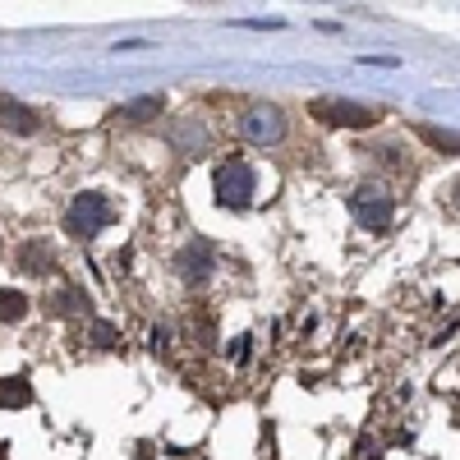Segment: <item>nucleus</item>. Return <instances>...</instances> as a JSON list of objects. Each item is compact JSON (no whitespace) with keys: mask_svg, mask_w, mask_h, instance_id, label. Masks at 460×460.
<instances>
[{"mask_svg":"<svg viewBox=\"0 0 460 460\" xmlns=\"http://www.w3.org/2000/svg\"><path fill=\"white\" fill-rule=\"evenodd\" d=\"M111 221H115V203L106 194H79L65 212V230L74 240H97Z\"/></svg>","mask_w":460,"mask_h":460,"instance_id":"1","label":"nucleus"},{"mask_svg":"<svg viewBox=\"0 0 460 460\" xmlns=\"http://www.w3.org/2000/svg\"><path fill=\"white\" fill-rule=\"evenodd\" d=\"M212 189H217V203L221 208H249V199L258 194V171L240 157H230L217 166L212 175Z\"/></svg>","mask_w":460,"mask_h":460,"instance_id":"2","label":"nucleus"},{"mask_svg":"<svg viewBox=\"0 0 460 460\" xmlns=\"http://www.w3.org/2000/svg\"><path fill=\"white\" fill-rule=\"evenodd\" d=\"M235 129H240V138L253 143V147H272V143L286 138V111H281V106H267V102L244 106L240 120H235Z\"/></svg>","mask_w":460,"mask_h":460,"instance_id":"3","label":"nucleus"},{"mask_svg":"<svg viewBox=\"0 0 460 460\" xmlns=\"http://www.w3.org/2000/svg\"><path fill=\"white\" fill-rule=\"evenodd\" d=\"M350 212H355V221H359L364 230H387L396 203H392V194H387L382 184H359L355 194H350Z\"/></svg>","mask_w":460,"mask_h":460,"instance_id":"4","label":"nucleus"},{"mask_svg":"<svg viewBox=\"0 0 460 460\" xmlns=\"http://www.w3.org/2000/svg\"><path fill=\"white\" fill-rule=\"evenodd\" d=\"M309 115H314V120H323V125H341V129H368V125H377V111L373 106L341 102V97H318L309 106Z\"/></svg>","mask_w":460,"mask_h":460,"instance_id":"5","label":"nucleus"},{"mask_svg":"<svg viewBox=\"0 0 460 460\" xmlns=\"http://www.w3.org/2000/svg\"><path fill=\"white\" fill-rule=\"evenodd\" d=\"M180 277L189 286H203L212 277V244L208 240H194V244H184L180 249Z\"/></svg>","mask_w":460,"mask_h":460,"instance_id":"6","label":"nucleus"},{"mask_svg":"<svg viewBox=\"0 0 460 460\" xmlns=\"http://www.w3.org/2000/svg\"><path fill=\"white\" fill-rule=\"evenodd\" d=\"M37 125H42V115L28 111L23 102H0V129H10V134H37Z\"/></svg>","mask_w":460,"mask_h":460,"instance_id":"7","label":"nucleus"},{"mask_svg":"<svg viewBox=\"0 0 460 460\" xmlns=\"http://www.w3.org/2000/svg\"><path fill=\"white\" fill-rule=\"evenodd\" d=\"M51 262H56V253H51L47 240H28V244L19 249V267H23V272H32V277L51 272Z\"/></svg>","mask_w":460,"mask_h":460,"instance_id":"8","label":"nucleus"},{"mask_svg":"<svg viewBox=\"0 0 460 460\" xmlns=\"http://www.w3.org/2000/svg\"><path fill=\"white\" fill-rule=\"evenodd\" d=\"M28 401H32L28 377H0V410H19Z\"/></svg>","mask_w":460,"mask_h":460,"instance_id":"9","label":"nucleus"},{"mask_svg":"<svg viewBox=\"0 0 460 460\" xmlns=\"http://www.w3.org/2000/svg\"><path fill=\"white\" fill-rule=\"evenodd\" d=\"M419 138L438 152H460V134L456 129H438V125H419Z\"/></svg>","mask_w":460,"mask_h":460,"instance_id":"10","label":"nucleus"},{"mask_svg":"<svg viewBox=\"0 0 460 460\" xmlns=\"http://www.w3.org/2000/svg\"><path fill=\"white\" fill-rule=\"evenodd\" d=\"M28 314V299L19 290H0V323H19Z\"/></svg>","mask_w":460,"mask_h":460,"instance_id":"11","label":"nucleus"},{"mask_svg":"<svg viewBox=\"0 0 460 460\" xmlns=\"http://www.w3.org/2000/svg\"><path fill=\"white\" fill-rule=\"evenodd\" d=\"M157 111H162V97H138V102H129L120 115H125V120H157Z\"/></svg>","mask_w":460,"mask_h":460,"instance_id":"12","label":"nucleus"},{"mask_svg":"<svg viewBox=\"0 0 460 460\" xmlns=\"http://www.w3.org/2000/svg\"><path fill=\"white\" fill-rule=\"evenodd\" d=\"M84 304H88V295H84V290H60V295L51 299V314H60V318H65V314H79Z\"/></svg>","mask_w":460,"mask_h":460,"instance_id":"13","label":"nucleus"},{"mask_svg":"<svg viewBox=\"0 0 460 460\" xmlns=\"http://www.w3.org/2000/svg\"><path fill=\"white\" fill-rule=\"evenodd\" d=\"M175 143H184V147H194V152H203V147H208V129H203V125H194V120H189V129H180V134H175Z\"/></svg>","mask_w":460,"mask_h":460,"instance_id":"14","label":"nucleus"},{"mask_svg":"<svg viewBox=\"0 0 460 460\" xmlns=\"http://www.w3.org/2000/svg\"><path fill=\"white\" fill-rule=\"evenodd\" d=\"M115 341V327L111 323H93V345H111Z\"/></svg>","mask_w":460,"mask_h":460,"instance_id":"15","label":"nucleus"}]
</instances>
